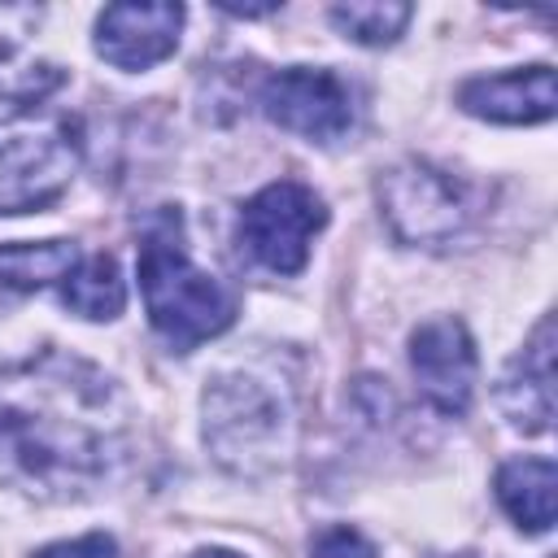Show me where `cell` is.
<instances>
[{
    "label": "cell",
    "mask_w": 558,
    "mask_h": 558,
    "mask_svg": "<svg viewBox=\"0 0 558 558\" xmlns=\"http://www.w3.org/2000/svg\"><path fill=\"white\" fill-rule=\"evenodd\" d=\"M109 388L78 362L44 357L0 384V475L22 493L70 497L109 471Z\"/></svg>",
    "instance_id": "1"
},
{
    "label": "cell",
    "mask_w": 558,
    "mask_h": 558,
    "mask_svg": "<svg viewBox=\"0 0 558 558\" xmlns=\"http://www.w3.org/2000/svg\"><path fill=\"white\" fill-rule=\"evenodd\" d=\"M140 292L153 331L174 349L187 353L201 340L227 331L235 323V292L201 270L179 235V214H161L140 244Z\"/></svg>",
    "instance_id": "2"
},
{
    "label": "cell",
    "mask_w": 558,
    "mask_h": 558,
    "mask_svg": "<svg viewBox=\"0 0 558 558\" xmlns=\"http://www.w3.org/2000/svg\"><path fill=\"white\" fill-rule=\"evenodd\" d=\"M83 157L78 122L57 109H22L0 122V214L52 205Z\"/></svg>",
    "instance_id": "3"
},
{
    "label": "cell",
    "mask_w": 558,
    "mask_h": 558,
    "mask_svg": "<svg viewBox=\"0 0 558 558\" xmlns=\"http://www.w3.org/2000/svg\"><path fill=\"white\" fill-rule=\"evenodd\" d=\"M288 427V405L257 375H222L205 392V440L214 458L240 475L275 466Z\"/></svg>",
    "instance_id": "4"
},
{
    "label": "cell",
    "mask_w": 558,
    "mask_h": 558,
    "mask_svg": "<svg viewBox=\"0 0 558 558\" xmlns=\"http://www.w3.org/2000/svg\"><path fill=\"white\" fill-rule=\"evenodd\" d=\"M323 222H327L323 201L305 183L279 179V183H266L240 209L235 240L270 275H296L305 266V257H310V235Z\"/></svg>",
    "instance_id": "5"
},
{
    "label": "cell",
    "mask_w": 558,
    "mask_h": 558,
    "mask_svg": "<svg viewBox=\"0 0 558 558\" xmlns=\"http://www.w3.org/2000/svg\"><path fill=\"white\" fill-rule=\"evenodd\" d=\"M379 205L392 235L405 244H445L471 218L466 187L453 174L414 157L379 174Z\"/></svg>",
    "instance_id": "6"
},
{
    "label": "cell",
    "mask_w": 558,
    "mask_h": 558,
    "mask_svg": "<svg viewBox=\"0 0 558 558\" xmlns=\"http://www.w3.org/2000/svg\"><path fill=\"white\" fill-rule=\"evenodd\" d=\"M262 113L314 144H331L353 126V96L331 70L292 65L262 83Z\"/></svg>",
    "instance_id": "7"
},
{
    "label": "cell",
    "mask_w": 558,
    "mask_h": 558,
    "mask_svg": "<svg viewBox=\"0 0 558 558\" xmlns=\"http://www.w3.org/2000/svg\"><path fill=\"white\" fill-rule=\"evenodd\" d=\"M410 366L418 392L440 414H462L475 392V344L458 318H427L410 336Z\"/></svg>",
    "instance_id": "8"
},
{
    "label": "cell",
    "mask_w": 558,
    "mask_h": 558,
    "mask_svg": "<svg viewBox=\"0 0 558 558\" xmlns=\"http://www.w3.org/2000/svg\"><path fill=\"white\" fill-rule=\"evenodd\" d=\"M183 4L157 0V4H109L96 17V52L118 70H148L166 61L183 31Z\"/></svg>",
    "instance_id": "9"
},
{
    "label": "cell",
    "mask_w": 558,
    "mask_h": 558,
    "mask_svg": "<svg viewBox=\"0 0 558 558\" xmlns=\"http://www.w3.org/2000/svg\"><path fill=\"white\" fill-rule=\"evenodd\" d=\"M458 105L484 122H506V126H527L545 122L558 109V87H554V65H527V70H506V74H480L458 87Z\"/></svg>",
    "instance_id": "10"
},
{
    "label": "cell",
    "mask_w": 558,
    "mask_h": 558,
    "mask_svg": "<svg viewBox=\"0 0 558 558\" xmlns=\"http://www.w3.org/2000/svg\"><path fill=\"white\" fill-rule=\"evenodd\" d=\"M501 410L519 432H549L554 423V318H541L523 353L501 375Z\"/></svg>",
    "instance_id": "11"
},
{
    "label": "cell",
    "mask_w": 558,
    "mask_h": 558,
    "mask_svg": "<svg viewBox=\"0 0 558 558\" xmlns=\"http://www.w3.org/2000/svg\"><path fill=\"white\" fill-rule=\"evenodd\" d=\"M39 22H44V9L35 4H0V100L35 105L65 78L61 65L35 52Z\"/></svg>",
    "instance_id": "12"
},
{
    "label": "cell",
    "mask_w": 558,
    "mask_h": 558,
    "mask_svg": "<svg viewBox=\"0 0 558 558\" xmlns=\"http://www.w3.org/2000/svg\"><path fill=\"white\" fill-rule=\"evenodd\" d=\"M501 510L527 527V532H549L554 527V488H558V466L549 458H514L497 471L493 480Z\"/></svg>",
    "instance_id": "13"
},
{
    "label": "cell",
    "mask_w": 558,
    "mask_h": 558,
    "mask_svg": "<svg viewBox=\"0 0 558 558\" xmlns=\"http://www.w3.org/2000/svg\"><path fill=\"white\" fill-rule=\"evenodd\" d=\"M78 248L70 240H44V244H4L0 248V301L26 296L44 283H65L78 266Z\"/></svg>",
    "instance_id": "14"
},
{
    "label": "cell",
    "mask_w": 558,
    "mask_h": 558,
    "mask_svg": "<svg viewBox=\"0 0 558 558\" xmlns=\"http://www.w3.org/2000/svg\"><path fill=\"white\" fill-rule=\"evenodd\" d=\"M61 301H65L74 314L96 318V323H100V318H118L122 305H126V283H122V275H118V262L105 257V253L78 262V266L70 270V279L61 283Z\"/></svg>",
    "instance_id": "15"
},
{
    "label": "cell",
    "mask_w": 558,
    "mask_h": 558,
    "mask_svg": "<svg viewBox=\"0 0 558 558\" xmlns=\"http://www.w3.org/2000/svg\"><path fill=\"white\" fill-rule=\"evenodd\" d=\"M414 17L410 4L401 0H349V4H331V22L344 39L353 44H366V48H384L392 44L405 22Z\"/></svg>",
    "instance_id": "16"
},
{
    "label": "cell",
    "mask_w": 558,
    "mask_h": 558,
    "mask_svg": "<svg viewBox=\"0 0 558 558\" xmlns=\"http://www.w3.org/2000/svg\"><path fill=\"white\" fill-rule=\"evenodd\" d=\"M310 558H375V545L357 527H327L318 532Z\"/></svg>",
    "instance_id": "17"
},
{
    "label": "cell",
    "mask_w": 558,
    "mask_h": 558,
    "mask_svg": "<svg viewBox=\"0 0 558 558\" xmlns=\"http://www.w3.org/2000/svg\"><path fill=\"white\" fill-rule=\"evenodd\" d=\"M35 558H118V545H113V536H105V532H87V536H78V541L44 545Z\"/></svg>",
    "instance_id": "18"
},
{
    "label": "cell",
    "mask_w": 558,
    "mask_h": 558,
    "mask_svg": "<svg viewBox=\"0 0 558 558\" xmlns=\"http://www.w3.org/2000/svg\"><path fill=\"white\" fill-rule=\"evenodd\" d=\"M192 558H240V554H231V549H201V554H192Z\"/></svg>",
    "instance_id": "19"
}]
</instances>
